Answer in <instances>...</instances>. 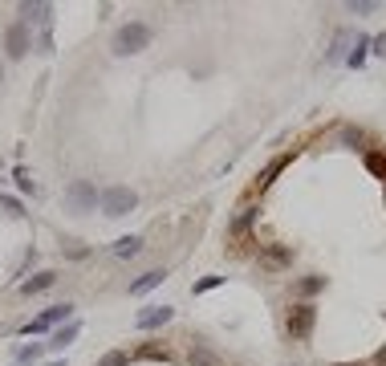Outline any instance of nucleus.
Segmentation results:
<instances>
[{"instance_id": "obj_14", "label": "nucleus", "mask_w": 386, "mask_h": 366, "mask_svg": "<svg viewBox=\"0 0 386 366\" xmlns=\"http://www.w3.org/2000/svg\"><path fill=\"white\" fill-rule=\"evenodd\" d=\"M289 159H293V155H281L277 163H268V171H265V175H261V183H256V188L265 192L268 183H272V179H277V175H281V171H285V167H289Z\"/></svg>"}, {"instance_id": "obj_4", "label": "nucleus", "mask_w": 386, "mask_h": 366, "mask_svg": "<svg viewBox=\"0 0 386 366\" xmlns=\"http://www.w3.org/2000/svg\"><path fill=\"white\" fill-rule=\"evenodd\" d=\"M65 199H70L73 212H90V208H98V188L90 179H73L65 188Z\"/></svg>"}, {"instance_id": "obj_21", "label": "nucleus", "mask_w": 386, "mask_h": 366, "mask_svg": "<svg viewBox=\"0 0 386 366\" xmlns=\"http://www.w3.org/2000/svg\"><path fill=\"white\" fill-rule=\"evenodd\" d=\"M216 285H224V277H203V281L192 285V293H208V289H216Z\"/></svg>"}, {"instance_id": "obj_9", "label": "nucleus", "mask_w": 386, "mask_h": 366, "mask_svg": "<svg viewBox=\"0 0 386 366\" xmlns=\"http://www.w3.org/2000/svg\"><path fill=\"white\" fill-rule=\"evenodd\" d=\"M163 281H167V273H163V268H150V273H143V277L130 285V293H134V297H143V293H150L155 285H163Z\"/></svg>"}, {"instance_id": "obj_23", "label": "nucleus", "mask_w": 386, "mask_h": 366, "mask_svg": "<svg viewBox=\"0 0 386 366\" xmlns=\"http://www.w3.org/2000/svg\"><path fill=\"white\" fill-rule=\"evenodd\" d=\"M378 366H386V346H383V350H378Z\"/></svg>"}, {"instance_id": "obj_22", "label": "nucleus", "mask_w": 386, "mask_h": 366, "mask_svg": "<svg viewBox=\"0 0 386 366\" xmlns=\"http://www.w3.org/2000/svg\"><path fill=\"white\" fill-rule=\"evenodd\" d=\"M370 45H374V53H386V33H378V37H374Z\"/></svg>"}, {"instance_id": "obj_12", "label": "nucleus", "mask_w": 386, "mask_h": 366, "mask_svg": "<svg viewBox=\"0 0 386 366\" xmlns=\"http://www.w3.org/2000/svg\"><path fill=\"white\" fill-rule=\"evenodd\" d=\"M139 252H143V241H139V236H122V241H114V257H122V261H126V257H139Z\"/></svg>"}, {"instance_id": "obj_2", "label": "nucleus", "mask_w": 386, "mask_h": 366, "mask_svg": "<svg viewBox=\"0 0 386 366\" xmlns=\"http://www.w3.org/2000/svg\"><path fill=\"white\" fill-rule=\"evenodd\" d=\"M317 326V305L314 301H297V305H289V314H285V330H289L293 342H305L309 334H314Z\"/></svg>"}, {"instance_id": "obj_5", "label": "nucleus", "mask_w": 386, "mask_h": 366, "mask_svg": "<svg viewBox=\"0 0 386 366\" xmlns=\"http://www.w3.org/2000/svg\"><path fill=\"white\" fill-rule=\"evenodd\" d=\"M4 49H8V57H24L29 49H33V33H29V24L17 21L4 29Z\"/></svg>"}, {"instance_id": "obj_18", "label": "nucleus", "mask_w": 386, "mask_h": 366, "mask_svg": "<svg viewBox=\"0 0 386 366\" xmlns=\"http://www.w3.org/2000/svg\"><path fill=\"white\" fill-rule=\"evenodd\" d=\"M192 366H219L216 354H208L203 346H192Z\"/></svg>"}, {"instance_id": "obj_20", "label": "nucleus", "mask_w": 386, "mask_h": 366, "mask_svg": "<svg viewBox=\"0 0 386 366\" xmlns=\"http://www.w3.org/2000/svg\"><path fill=\"white\" fill-rule=\"evenodd\" d=\"M126 363H130V358H126L122 350H110V354H102V358H98V366H126Z\"/></svg>"}, {"instance_id": "obj_11", "label": "nucleus", "mask_w": 386, "mask_h": 366, "mask_svg": "<svg viewBox=\"0 0 386 366\" xmlns=\"http://www.w3.org/2000/svg\"><path fill=\"white\" fill-rule=\"evenodd\" d=\"M49 13H53L49 4H21V17H24V21H37L41 29L49 24Z\"/></svg>"}, {"instance_id": "obj_25", "label": "nucleus", "mask_w": 386, "mask_h": 366, "mask_svg": "<svg viewBox=\"0 0 386 366\" xmlns=\"http://www.w3.org/2000/svg\"><path fill=\"white\" fill-rule=\"evenodd\" d=\"M0 82H4V66H0Z\"/></svg>"}, {"instance_id": "obj_1", "label": "nucleus", "mask_w": 386, "mask_h": 366, "mask_svg": "<svg viewBox=\"0 0 386 366\" xmlns=\"http://www.w3.org/2000/svg\"><path fill=\"white\" fill-rule=\"evenodd\" d=\"M150 24H143V21H130V24H122L118 33H114V53L118 57H130V53H143L146 45H150Z\"/></svg>"}, {"instance_id": "obj_3", "label": "nucleus", "mask_w": 386, "mask_h": 366, "mask_svg": "<svg viewBox=\"0 0 386 366\" xmlns=\"http://www.w3.org/2000/svg\"><path fill=\"white\" fill-rule=\"evenodd\" d=\"M134 208H139V195L130 192V188H106V192H102V212H106V216H126V212H134Z\"/></svg>"}, {"instance_id": "obj_6", "label": "nucleus", "mask_w": 386, "mask_h": 366, "mask_svg": "<svg viewBox=\"0 0 386 366\" xmlns=\"http://www.w3.org/2000/svg\"><path fill=\"white\" fill-rule=\"evenodd\" d=\"M171 317H175L171 305H146L143 314L134 317V326H139V330H159V326H167Z\"/></svg>"}, {"instance_id": "obj_19", "label": "nucleus", "mask_w": 386, "mask_h": 366, "mask_svg": "<svg viewBox=\"0 0 386 366\" xmlns=\"http://www.w3.org/2000/svg\"><path fill=\"white\" fill-rule=\"evenodd\" d=\"M366 45H370V41H366V37H358V41H354V53H350L346 61H350V66H362V61H366Z\"/></svg>"}, {"instance_id": "obj_17", "label": "nucleus", "mask_w": 386, "mask_h": 366, "mask_svg": "<svg viewBox=\"0 0 386 366\" xmlns=\"http://www.w3.org/2000/svg\"><path fill=\"white\" fill-rule=\"evenodd\" d=\"M350 41H354V37H350V33L341 29L338 37H334V49H330V61H341V57H346V45H350Z\"/></svg>"}, {"instance_id": "obj_7", "label": "nucleus", "mask_w": 386, "mask_h": 366, "mask_svg": "<svg viewBox=\"0 0 386 366\" xmlns=\"http://www.w3.org/2000/svg\"><path fill=\"white\" fill-rule=\"evenodd\" d=\"M70 317V305H49L41 317H33V321H24V334H41L49 326H57V321H65Z\"/></svg>"}, {"instance_id": "obj_16", "label": "nucleus", "mask_w": 386, "mask_h": 366, "mask_svg": "<svg viewBox=\"0 0 386 366\" xmlns=\"http://www.w3.org/2000/svg\"><path fill=\"white\" fill-rule=\"evenodd\" d=\"M366 167H370V175L386 179V155L383 151H370V155H366Z\"/></svg>"}, {"instance_id": "obj_26", "label": "nucleus", "mask_w": 386, "mask_h": 366, "mask_svg": "<svg viewBox=\"0 0 386 366\" xmlns=\"http://www.w3.org/2000/svg\"><path fill=\"white\" fill-rule=\"evenodd\" d=\"M49 366H65V363H49Z\"/></svg>"}, {"instance_id": "obj_13", "label": "nucleus", "mask_w": 386, "mask_h": 366, "mask_svg": "<svg viewBox=\"0 0 386 366\" xmlns=\"http://www.w3.org/2000/svg\"><path fill=\"white\" fill-rule=\"evenodd\" d=\"M53 281H57V273H37V277H29V281H24V285H21V293H29V297H33V293L49 289Z\"/></svg>"}, {"instance_id": "obj_15", "label": "nucleus", "mask_w": 386, "mask_h": 366, "mask_svg": "<svg viewBox=\"0 0 386 366\" xmlns=\"http://www.w3.org/2000/svg\"><path fill=\"white\" fill-rule=\"evenodd\" d=\"M325 289V277H301V281H297V293H301V297H314V293H321Z\"/></svg>"}, {"instance_id": "obj_10", "label": "nucleus", "mask_w": 386, "mask_h": 366, "mask_svg": "<svg viewBox=\"0 0 386 366\" xmlns=\"http://www.w3.org/2000/svg\"><path fill=\"white\" fill-rule=\"evenodd\" d=\"M77 334H82V326H77V321H70L65 330H57V334H53V342H49V350H65V346H70V342L77 338Z\"/></svg>"}, {"instance_id": "obj_24", "label": "nucleus", "mask_w": 386, "mask_h": 366, "mask_svg": "<svg viewBox=\"0 0 386 366\" xmlns=\"http://www.w3.org/2000/svg\"><path fill=\"white\" fill-rule=\"evenodd\" d=\"M338 366H366V363H338Z\"/></svg>"}, {"instance_id": "obj_8", "label": "nucleus", "mask_w": 386, "mask_h": 366, "mask_svg": "<svg viewBox=\"0 0 386 366\" xmlns=\"http://www.w3.org/2000/svg\"><path fill=\"white\" fill-rule=\"evenodd\" d=\"M293 261V252L285 248V244H268L265 252H261V265L265 268H285Z\"/></svg>"}]
</instances>
